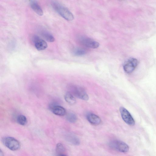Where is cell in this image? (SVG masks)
<instances>
[{
    "instance_id": "obj_1",
    "label": "cell",
    "mask_w": 156,
    "mask_h": 156,
    "mask_svg": "<svg viewBox=\"0 0 156 156\" xmlns=\"http://www.w3.org/2000/svg\"><path fill=\"white\" fill-rule=\"evenodd\" d=\"M51 5L55 10L66 20L71 21L74 19L73 14L66 8L56 2H52Z\"/></svg>"
},
{
    "instance_id": "obj_2",
    "label": "cell",
    "mask_w": 156,
    "mask_h": 156,
    "mask_svg": "<svg viewBox=\"0 0 156 156\" xmlns=\"http://www.w3.org/2000/svg\"><path fill=\"white\" fill-rule=\"evenodd\" d=\"M69 91L76 97L83 100H88L89 97L84 90L81 87L75 85L69 87Z\"/></svg>"
},
{
    "instance_id": "obj_3",
    "label": "cell",
    "mask_w": 156,
    "mask_h": 156,
    "mask_svg": "<svg viewBox=\"0 0 156 156\" xmlns=\"http://www.w3.org/2000/svg\"><path fill=\"white\" fill-rule=\"evenodd\" d=\"M2 142L5 146L12 151H17L20 148V143L13 137H5L3 139Z\"/></svg>"
},
{
    "instance_id": "obj_4",
    "label": "cell",
    "mask_w": 156,
    "mask_h": 156,
    "mask_svg": "<svg viewBox=\"0 0 156 156\" xmlns=\"http://www.w3.org/2000/svg\"><path fill=\"white\" fill-rule=\"evenodd\" d=\"M109 145L112 149L121 152L126 153L129 150V146L126 143L119 140H112Z\"/></svg>"
},
{
    "instance_id": "obj_5",
    "label": "cell",
    "mask_w": 156,
    "mask_h": 156,
    "mask_svg": "<svg viewBox=\"0 0 156 156\" xmlns=\"http://www.w3.org/2000/svg\"><path fill=\"white\" fill-rule=\"evenodd\" d=\"M138 64V61L136 58H131L124 63L123 68L124 71L127 73H132L136 68Z\"/></svg>"
},
{
    "instance_id": "obj_6",
    "label": "cell",
    "mask_w": 156,
    "mask_h": 156,
    "mask_svg": "<svg viewBox=\"0 0 156 156\" xmlns=\"http://www.w3.org/2000/svg\"><path fill=\"white\" fill-rule=\"evenodd\" d=\"M119 111L122 119L127 124L131 126L135 125L134 119L126 109L123 107H121L119 108Z\"/></svg>"
},
{
    "instance_id": "obj_7",
    "label": "cell",
    "mask_w": 156,
    "mask_h": 156,
    "mask_svg": "<svg viewBox=\"0 0 156 156\" xmlns=\"http://www.w3.org/2000/svg\"><path fill=\"white\" fill-rule=\"evenodd\" d=\"M33 41L36 48L38 51L45 49L48 46L46 42L37 35H34L32 37Z\"/></svg>"
},
{
    "instance_id": "obj_8",
    "label": "cell",
    "mask_w": 156,
    "mask_h": 156,
    "mask_svg": "<svg viewBox=\"0 0 156 156\" xmlns=\"http://www.w3.org/2000/svg\"><path fill=\"white\" fill-rule=\"evenodd\" d=\"M49 108L54 114L59 116L64 115L66 113L65 109L62 107L53 102L49 105Z\"/></svg>"
},
{
    "instance_id": "obj_9",
    "label": "cell",
    "mask_w": 156,
    "mask_h": 156,
    "mask_svg": "<svg viewBox=\"0 0 156 156\" xmlns=\"http://www.w3.org/2000/svg\"><path fill=\"white\" fill-rule=\"evenodd\" d=\"M80 40L82 44L88 48H98L99 45V44L98 42L90 38H82Z\"/></svg>"
},
{
    "instance_id": "obj_10",
    "label": "cell",
    "mask_w": 156,
    "mask_h": 156,
    "mask_svg": "<svg viewBox=\"0 0 156 156\" xmlns=\"http://www.w3.org/2000/svg\"><path fill=\"white\" fill-rule=\"evenodd\" d=\"M86 117L89 122L93 125H98L101 122L100 118L97 115L93 113H88Z\"/></svg>"
},
{
    "instance_id": "obj_11",
    "label": "cell",
    "mask_w": 156,
    "mask_h": 156,
    "mask_svg": "<svg viewBox=\"0 0 156 156\" xmlns=\"http://www.w3.org/2000/svg\"><path fill=\"white\" fill-rule=\"evenodd\" d=\"M30 5L33 10L39 16H42L43 12L40 6L35 0H30Z\"/></svg>"
},
{
    "instance_id": "obj_12",
    "label": "cell",
    "mask_w": 156,
    "mask_h": 156,
    "mask_svg": "<svg viewBox=\"0 0 156 156\" xmlns=\"http://www.w3.org/2000/svg\"><path fill=\"white\" fill-rule=\"evenodd\" d=\"M65 101L70 105H74L76 102V100L73 95L69 92H66L64 95Z\"/></svg>"
},
{
    "instance_id": "obj_13",
    "label": "cell",
    "mask_w": 156,
    "mask_h": 156,
    "mask_svg": "<svg viewBox=\"0 0 156 156\" xmlns=\"http://www.w3.org/2000/svg\"><path fill=\"white\" fill-rule=\"evenodd\" d=\"M66 139L70 143L75 145H78L80 144L79 139L74 135L68 134L66 136Z\"/></svg>"
},
{
    "instance_id": "obj_14",
    "label": "cell",
    "mask_w": 156,
    "mask_h": 156,
    "mask_svg": "<svg viewBox=\"0 0 156 156\" xmlns=\"http://www.w3.org/2000/svg\"><path fill=\"white\" fill-rule=\"evenodd\" d=\"M65 148L62 144L58 143L57 144L56 146V151L58 155H66L65 153Z\"/></svg>"
},
{
    "instance_id": "obj_15",
    "label": "cell",
    "mask_w": 156,
    "mask_h": 156,
    "mask_svg": "<svg viewBox=\"0 0 156 156\" xmlns=\"http://www.w3.org/2000/svg\"><path fill=\"white\" fill-rule=\"evenodd\" d=\"M41 35L43 37L48 41L53 42L55 41V38L51 34L46 32H43Z\"/></svg>"
},
{
    "instance_id": "obj_16",
    "label": "cell",
    "mask_w": 156,
    "mask_h": 156,
    "mask_svg": "<svg viewBox=\"0 0 156 156\" xmlns=\"http://www.w3.org/2000/svg\"><path fill=\"white\" fill-rule=\"evenodd\" d=\"M16 120L17 122L22 126H24L27 123V118L25 116L23 115H18Z\"/></svg>"
},
{
    "instance_id": "obj_17",
    "label": "cell",
    "mask_w": 156,
    "mask_h": 156,
    "mask_svg": "<svg viewBox=\"0 0 156 156\" xmlns=\"http://www.w3.org/2000/svg\"><path fill=\"white\" fill-rule=\"evenodd\" d=\"M66 119L69 122L73 123L76 121L77 117L74 113L69 112L66 115Z\"/></svg>"
},
{
    "instance_id": "obj_18",
    "label": "cell",
    "mask_w": 156,
    "mask_h": 156,
    "mask_svg": "<svg viewBox=\"0 0 156 156\" xmlns=\"http://www.w3.org/2000/svg\"><path fill=\"white\" fill-rule=\"evenodd\" d=\"M87 52L85 50L81 48L75 49L73 51V54L76 56H81L85 55Z\"/></svg>"
},
{
    "instance_id": "obj_19",
    "label": "cell",
    "mask_w": 156,
    "mask_h": 156,
    "mask_svg": "<svg viewBox=\"0 0 156 156\" xmlns=\"http://www.w3.org/2000/svg\"><path fill=\"white\" fill-rule=\"evenodd\" d=\"M0 156H4V153H3V152L1 150H0Z\"/></svg>"
}]
</instances>
